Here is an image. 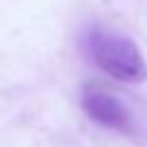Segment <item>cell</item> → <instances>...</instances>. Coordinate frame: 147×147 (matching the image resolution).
<instances>
[{
	"label": "cell",
	"mask_w": 147,
	"mask_h": 147,
	"mask_svg": "<svg viewBox=\"0 0 147 147\" xmlns=\"http://www.w3.org/2000/svg\"><path fill=\"white\" fill-rule=\"evenodd\" d=\"M87 53L109 77L121 82H142L147 77V63L140 48L125 36L109 29L92 27L87 32Z\"/></svg>",
	"instance_id": "6da1fadb"
},
{
	"label": "cell",
	"mask_w": 147,
	"mask_h": 147,
	"mask_svg": "<svg viewBox=\"0 0 147 147\" xmlns=\"http://www.w3.org/2000/svg\"><path fill=\"white\" fill-rule=\"evenodd\" d=\"M82 111L87 113L89 121H94L96 125L106 128V130L125 133V135H130L135 130V121H133L130 111L113 94H109L106 89L96 87V84H87L84 87V92H82Z\"/></svg>",
	"instance_id": "7a4b0ae2"
}]
</instances>
